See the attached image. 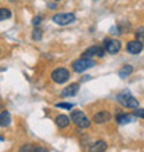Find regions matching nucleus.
<instances>
[{
  "label": "nucleus",
  "mask_w": 144,
  "mask_h": 152,
  "mask_svg": "<svg viewBox=\"0 0 144 152\" xmlns=\"http://www.w3.org/2000/svg\"><path fill=\"white\" fill-rule=\"evenodd\" d=\"M40 22H42V17H35V18L32 20V24H33V26H35V28H37V26H39Z\"/></svg>",
  "instance_id": "4be33fe9"
},
{
  "label": "nucleus",
  "mask_w": 144,
  "mask_h": 152,
  "mask_svg": "<svg viewBox=\"0 0 144 152\" xmlns=\"http://www.w3.org/2000/svg\"><path fill=\"white\" fill-rule=\"evenodd\" d=\"M57 108H64V109H72L73 108V104H68V102H58L56 104Z\"/></svg>",
  "instance_id": "aec40b11"
},
{
  "label": "nucleus",
  "mask_w": 144,
  "mask_h": 152,
  "mask_svg": "<svg viewBox=\"0 0 144 152\" xmlns=\"http://www.w3.org/2000/svg\"><path fill=\"white\" fill-rule=\"evenodd\" d=\"M71 119L73 122V124L80 129H87L90 126V120L82 111H73L71 115Z\"/></svg>",
  "instance_id": "7ed1b4c3"
},
{
  "label": "nucleus",
  "mask_w": 144,
  "mask_h": 152,
  "mask_svg": "<svg viewBox=\"0 0 144 152\" xmlns=\"http://www.w3.org/2000/svg\"><path fill=\"white\" fill-rule=\"evenodd\" d=\"M93 66H96V62H94V60H92V58H83V57H82V58H79V60H76L72 62V69L78 73L84 72L86 69L93 68Z\"/></svg>",
  "instance_id": "f03ea898"
},
{
  "label": "nucleus",
  "mask_w": 144,
  "mask_h": 152,
  "mask_svg": "<svg viewBox=\"0 0 144 152\" xmlns=\"http://www.w3.org/2000/svg\"><path fill=\"white\" fill-rule=\"evenodd\" d=\"M78 91H79V84L72 83V84H69V86H67V87L61 91V96L62 97H72V96H75Z\"/></svg>",
  "instance_id": "1a4fd4ad"
},
{
  "label": "nucleus",
  "mask_w": 144,
  "mask_h": 152,
  "mask_svg": "<svg viewBox=\"0 0 144 152\" xmlns=\"http://www.w3.org/2000/svg\"><path fill=\"white\" fill-rule=\"evenodd\" d=\"M94 1H96V0H94Z\"/></svg>",
  "instance_id": "bb28decb"
},
{
  "label": "nucleus",
  "mask_w": 144,
  "mask_h": 152,
  "mask_svg": "<svg viewBox=\"0 0 144 152\" xmlns=\"http://www.w3.org/2000/svg\"><path fill=\"white\" fill-rule=\"evenodd\" d=\"M53 21L56 22L57 25H61V26H65V25H69L72 22H75V15L72 12H65V14H56L53 17Z\"/></svg>",
  "instance_id": "20e7f679"
},
{
  "label": "nucleus",
  "mask_w": 144,
  "mask_h": 152,
  "mask_svg": "<svg viewBox=\"0 0 144 152\" xmlns=\"http://www.w3.org/2000/svg\"><path fill=\"white\" fill-rule=\"evenodd\" d=\"M107 149V142L104 141H96L89 147V152H104Z\"/></svg>",
  "instance_id": "f8f14e48"
},
{
  "label": "nucleus",
  "mask_w": 144,
  "mask_h": 152,
  "mask_svg": "<svg viewBox=\"0 0 144 152\" xmlns=\"http://www.w3.org/2000/svg\"><path fill=\"white\" fill-rule=\"evenodd\" d=\"M126 50L130 54H139V53L143 50V43L137 42V40H133V42H129L128 46H126Z\"/></svg>",
  "instance_id": "6e6552de"
},
{
  "label": "nucleus",
  "mask_w": 144,
  "mask_h": 152,
  "mask_svg": "<svg viewBox=\"0 0 144 152\" xmlns=\"http://www.w3.org/2000/svg\"><path fill=\"white\" fill-rule=\"evenodd\" d=\"M105 56V48L103 46H92L89 47L86 51L82 54L83 58H94V57H104Z\"/></svg>",
  "instance_id": "39448f33"
},
{
  "label": "nucleus",
  "mask_w": 144,
  "mask_h": 152,
  "mask_svg": "<svg viewBox=\"0 0 144 152\" xmlns=\"http://www.w3.org/2000/svg\"><path fill=\"white\" fill-rule=\"evenodd\" d=\"M136 40L140 42V43L144 42V26H141V28H139L136 31Z\"/></svg>",
  "instance_id": "f3484780"
},
{
  "label": "nucleus",
  "mask_w": 144,
  "mask_h": 152,
  "mask_svg": "<svg viewBox=\"0 0 144 152\" xmlns=\"http://www.w3.org/2000/svg\"><path fill=\"white\" fill-rule=\"evenodd\" d=\"M133 115L136 116V118H141V119H144V109L136 108V111H134V113H133Z\"/></svg>",
  "instance_id": "412c9836"
},
{
  "label": "nucleus",
  "mask_w": 144,
  "mask_h": 152,
  "mask_svg": "<svg viewBox=\"0 0 144 152\" xmlns=\"http://www.w3.org/2000/svg\"><path fill=\"white\" fill-rule=\"evenodd\" d=\"M48 7H50V8H56V4H48Z\"/></svg>",
  "instance_id": "b1692460"
},
{
  "label": "nucleus",
  "mask_w": 144,
  "mask_h": 152,
  "mask_svg": "<svg viewBox=\"0 0 144 152\" xmlns=\"http://www.w3.org/2000/svg\"><path fill=\"white\" fill-rule=\"evenodd\" d=\"M104 48H105V51H108L109 54H116L120 50V43L115 39H105Z\"/></svg>",
  "instance_id": "0eeeda50"
},
{
  "label": "nucleus",
  "mask_w": 144,
  "mask_h": 152,
  "mask_svg": "<svg viewBox=\"0 0 144 152\" xmlns=\"http://www.w3.org/2000/svg\"><path fill=\"white\" fill-rule=\"evenodd\" d=\"M56 1H58V0H56Z\"/></svg>",
  "instance_id": "a878e982"
},
{
  "label": "nucleus",
  "mask_w": 144,
  "mask_h": 152,
  "mask_svg": "<svg viewBox=\"0 0 144 152\" xmlns=\"http://www.w3.org/2000/svg\"><path fill=\"white\" fill-rule=\"evenodd\" d=\"M33 152H48V151H47L46 148H39V147H36L35 151H33Z\"/></svg>",
  "instance_id": "5701e85b"
},
{
  "label": "nucleus",
  "mask_w": 144,
  "mask_h": 152,
  "mask_svg": "<svg viewBox=\"0 0 144 152\" xmlns=\"http://www.w3.org/2000/svg\"><path fill=\"white\" fill-rule=\"evenodd\" d=\"M32 39L33 40H40L42 39V31L39 28H35L32 32Z\"/></svg>",
  "instance_id": "6ab92c4d"
},
{
  "label": "nucleus",
  "mask_w": 144,
  "mask_h": 152,
  "mask_svg": "<svg viewBox=\"0 0 144 152\" xmlns=\"http://www.w3.org/2000/svg\"><path fill=\"white\" fill-rule=\"evenodd\" d=\"M109 113L105 112V111H100V112H97L96 115H94V118H93V120H94V123L97 124H101V123H105V122H108L109 120Z\"/></svg>",
  "instance_id": "9d476101"
},
{
  "label": "nucleus",
  "mask_w": 144,
  "mask_h": 152,
  "mask_svg": "<svg viewBox=\"0 0 144 152\" xmlns=\"http://www.w3.org/2000/svg\"><path fill=\"white\" fill-rule=\"evenodd\" d=\"M134 119H136L134 115H128V113H119V115H116V122L119 124L132 123V122H134Z\"/></svg>",
  "instance_id": "9b49d317"
},
{
  "label": "nucleus",
  "mask_w": 144,
  "mask_h": 152,
  "mask_svg": "<svg viewBox=\"0 0 144 152\" xmlns=\"http://www.w3.org/2000/svg\"><path fill=\"white\" fill-rule=\"evenodd\" d=\"M1 140H3V137H1V136H0V141H1Z\"/></svg>",
  "instance_id": "393cba45"
},
{
  "label": "nucleus",
  "mask_w": 144,
  "mask_h": 152,
  "mask_svg": "<svg viewBox=\"0 0 144 152\" xmlns=\"http://www.w3.org/2000/svg\"><path fill=\"white\" fill-rule=\"evenodd\" d=\"M133 72V66L132 65H125V66H122V68L119 69V77H122V79H123V77H128L129 75H130V73Z\"/></svg>",
  "instance_id": "2eb2a0df"
},
{
  "label": "nucleus",
  "mask_w": 144,
  "mask_h": 152,
  "mask_svg": "<svg viewBox=\"0 0 144 152\" xmlns=\"http://www.w3.org/2000/svg\"><path fill=\"white\" fill-rule=\"evenodd\" d=\"M10 123H11V116H10L8 111H3L0 113V126L1 127H7Z\"/></svg>",
  "instance_id": "ddd939ff"
},
{
  "label": "nucleus",
  "mask_w": 144,
  "mask_h": 152,
  "mask_svg": "<svg viewBox=\"0 0 144 152\" xmlns=\"http://www.w3.org/2000/svg\"><path fill=\"white\" fill-rule=\"evenodd\" d=\"M10 17H11V11L8 8H0V21L7 20Z\"/></svg>",
  "instance_id": "dca6fc26"
},
{
  "label": "nucleus",
  "mask_w": 144,
  "mask_h": 152,
  "mask_svg": "<svg viewBox=\"0 0 144 152\" xmlns=\"http://www.w3.org/2000/svg\"><path fill=\"white\" fill-rule=\"evenodd\" d=\"M51 79H53V82H56L58 84L65 83L69 79V72L65 68H58L51 73Z\"/></svg>",
  "instance_id": "423d86ee"
},
{
  "label": "nucleus",
  "mask_w": 144,
  "mask_h": 152,
  "mask_svg": "<svg viewBox=\"0 0 144 152\" xmlns=\"http://www.w3.org/2000/svg\"><path fill=\"white\" fill-rule=\"evenodd\" d=\"M56 123H57L58 127L64 129V127H67V126L69 124V118L67 115H58L56 118Z\"/></svg>",
  "instance_id": "4468645a"
},
{
  "label": "nucleus",
  "mask_w": 144,
  "mask_h": 152,
  "mask_svg": "<svg viewBox=\"0 0 144 152\" xmlns=\"http://www.w3.org/2000/svg\"><path fill=\"white\" fill-rule=\"evenodd\" d=\"M35 145H32V144H25L24 147H21V149H20V152H33L35 151Z\"/></svg>",
  "instance_id": "a211bd4d"
},
{
  "label": "nucleus",
  "mask_w": 144,
  "mask_h": 152,
  "mask_svg": "<svg viewBox=\"0 0 144 152\" xmlns=\"http://www.w3.org/2000/svg\"><path fill=\"white\" fill-rule=\"evenodd\" d=\"M116 100L122 107L125 108H139V101L134 98V97L130 94V91L128 90H123L122 93H119L116 96Z\"/></svg>",
  "instance_id": "f257e3e1"
}]
</instances>
